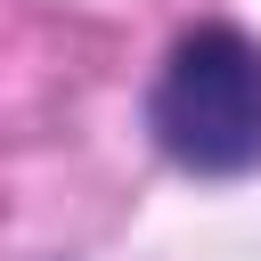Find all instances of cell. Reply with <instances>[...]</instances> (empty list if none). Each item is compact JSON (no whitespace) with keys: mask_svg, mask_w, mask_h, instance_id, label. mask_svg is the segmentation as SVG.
Returning <instances> with one entry per match:
<instances>
[{"mask_svg":"<svg viewBox=\"0 0 261 261\" xmlns=\"http://www.w3.org/2000/svg\"><path fill=\"white\" fill-rule=\"evenodd\" d=\"M147 122L179 171H204V179L261 171V41L228 24H196L171 49Z\"/></svg>","mask_w":261,"mask_h":261,"instance_id":"1","label":"cell"}]
</instances>
